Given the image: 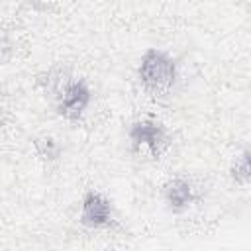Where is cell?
<instances>
[{
  "label": "cell",
  "instance_id": "obj_1",
  "mask_svg": "<svg viewBox=\"0 0 251 251\" xmlns=\"http://www.w3.org/2000/svg\"><path fill=\"white\" fill-rule=\"evenodd\" d=\"M139 78L147 90L153 94H167L176 78V67L175 61L157 49H149L139 65Z\"/></svg>",
  "mask_w": 251,
  "mask_h": 251
},
{
  "label": "cell",
  "instance_id": "obj_2",
  "mask_svg": "<svg viewBox=\"0 0 251 251\" xmlns=\"http://www.w3.org/2000/svg\"><path fill=\"white\" fill-rule=\"evenodd\" d=\"M90 102V90L82 80H67L59 90V114L71 122L78 120Z\"/></svg>",
  "mask_w": 251,
  "mask_h": 251
},
{
  "label": "cell",
  "instance_id": "obj_3",
  "mask_svg": "<svg viewBox=\"0 0 251 251\" xmlns=\"http://www.w3.org/2000/svg\"><path fill=\"white\" fill-rule=\"evenodd\" d=\"M80 222L88 227H104L112 222V206L100 192H86L82 198Z\"/></svg>",
  "mask_w": 251,
  "mask_h": 251
},
{
  "label": "cell",
  "instance_id": "obj_4",
  "mask_svg": "<svg viewBox=\"0 0 251 251\" xmlns=\"http://www.w3.org/2000/svg\"><path fill=\"white\" fill-rule=\"evenodd\" d=\"M129 139L133 141V145L137 147H145L149 153L153 155H159L161 149L165 147L167 143V135H165V129L155 124V122H135L131 127H129Z\"/></svg>",
  "mask_w": 251,
  "mask_h": 251
},
{
  "label": "cell",
  "instance_id": "obj_5",
  "mask_svg": "<svg viewBox=\"0 0 251 251\" xmlns=\"http://www.w3.org/2000/svg\"><path fill=\"white\" fill-rule=\"evenodd\" d=\"M165 200L175 212L184 210L192 202V186H190V182H186L184 178L169 180L165 184Z\"/></svg>",
  "mask_w": 251,
  "mask_h": 251
},
{
  "label": "cell",
  "instance_id": "obj_6",
  "mask_svg": "<svg viewBox=\"0 0 251 251\" xmlns=\"http://www.w3.org/2000/svg\"><path fill=\"white\" fill-rule=\"evenodd\" d=\"M231 178L237 184H247L249 180V151H243L239 157H235L231 165Z\"/></svg>",
  "mask_w": 251,
  "mask_h": 251
},
{
  "label": "cell",
  "instance_id": "obj_7",
  "mask_svg": "<svg viewBox=\"0 0 251 251\" xmlns=\"http://www.w3.org/2000/svg\"><path fill=\"white\" fill-rule=\"evenodd\" d=\"M35 147H37V153L43 157V159H55L59 157V143L53 139V137H39L35 141Z\"/></svg>",
  "mask_w": 251,
  "mask_h": 251
}]
</instances>
